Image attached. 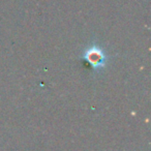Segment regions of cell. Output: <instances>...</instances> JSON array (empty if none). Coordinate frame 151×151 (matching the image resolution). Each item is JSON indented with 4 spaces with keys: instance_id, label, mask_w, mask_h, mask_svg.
Listing matches in <instances>:
<instances>
[{
    "instance_id": "1",
    "label": "cell",
    "mask_w": 151,
    "mask_h": 151,
    "mask_svg": "<svg viewBox=\"0 0 151 151\" xmlns=\"http://www.w3.org/2000/svg\"><path fill=\"white\" fill-rule=\"evenodd\" d=\"M82 58L90 63L91 67L95 71H101L107 64V55L103 48L99 45L89 47L83 52Z\"/></svg>"
}]
</instances>
